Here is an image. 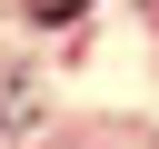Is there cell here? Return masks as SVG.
<instances>
[{"label":"cell","mask_w":159,"mask_h":149,"mask_svg":"<svg viewBox=\"0 0 159 149\" xmlns=\"http://www.w3.org/2000/svg\"><path fill=\"white\" fill-rule=\"evenodd\" d=\"M70 10H89V0H30V20H70Z\"/></svg>","instance_id":"obj_1"}]
</instances>
